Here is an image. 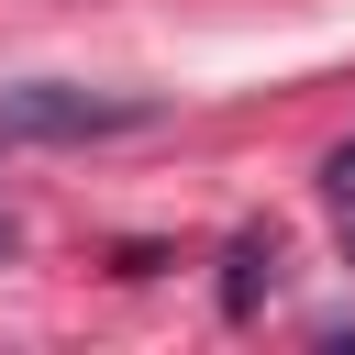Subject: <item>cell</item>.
Masks as SVG:
<instances>
[{
  "label": "cell",
  "mask_w": 355,
  "mask_h": 355,
  "mask_svg": "<svg viewBox=\"0 0 355 355\" xmlns=\"http://www.w3.org/2000/svg\"><path fill=\"white\" fill-rule=\"evenodd\" d=\"M0 255H11V211H0Z\"/></svg>",
  "instance_id": "obj_4"
},
{
  "label": "cell",
  "mask_w": 355,
  "mask_h": 355,
  "mask_svg": "<svg viewBox=\"0 0 355 355\" xmlns=\"http://www.w3.org/2000/svg\"><path fill=\"white\" fill-rule=\"evenodd\" d=\"M322 200H333V211H355V133L322 155Z\"/></svg>",
  "instance_id": "obj_3"
},
{
  "label": "cell",
  "mask_w": 355,
  "mask_h": 355,
  "mask_svg": "<svg viewBox=\"0 0 355 355\" xmlns=\"http://www.w3.org/2000/svg\"><path fill=\"white\" fill-rule=\"evenodd\" d=\"M266 288H277V222H255V233L222 244V322H255Z\"/></svg>",
  "instance_id": "obj_2"
},
{
  "label": "cell",
  "mask_w": 355,
  "mask_h": 355,
  "mask_svg": "<svg viewBox=\"0 0 355 355\" xmlns=\"http://www.w3.org/2000/svg\"><path fill=\"white\" fill-rule=\"evenodd\" d=\"M133 122H155V100L67 89V78H22V89H0V133H33V144H89V133H133Z\"/></svg>",
  "instance_id": "obj_1"
}]
</instances>
